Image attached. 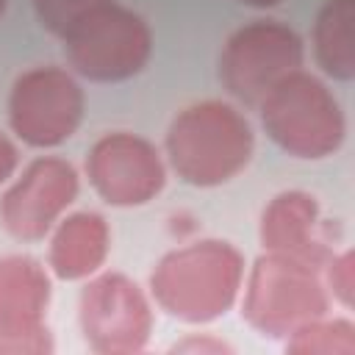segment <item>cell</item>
<instances>
[{"label": "cell", "instance_id": "obj_1", "mask_svg": "<svg viewBox=\"0 0 355 355\" xmlns=\"http://www.w3.org/2000/svg\"><path fill=\"white\" fill-rule=\"evenodd\" d=\"M241 280L244 255L230 241L202 239L166 252L155 263L150 294L169 316L189 324H205L233 308Z\"/></svg>", "mask_w": 355, "mask_h": 355}, {"label": "cell", "instance_id": "obj_2", "mask_svg": "<svg viewBox=\"0 0 355 355\" xmlns=\"http://www.w3.org/2000/svg\"><path fill=\"white\" fill-rule=\"evenodd\" d=\"M164 144L169 166L183 183L214 189L233 180L250 164L255 133L236 105L202 100L175 114Z\"/></svg>", "mask_w": 355, "mask_h": 355}, {"label": "cell", "instance_id": "obj_3", "mask_svg": "<svg viewBox=\"0 0 355 355\" xmlns=\"http://www.w3.org/2000/svg\"><path fill=\"white\" fill-rule=\"evenodd\" d=\"M330 308V291L322 277V266L286 252H263L255 258L247 286L241 316L266 336L286 338L300 324L324 316Z\"/></svg>", "mask_w": 355, "mask_h": 355}, {"label": "cell", "instance_id": "obj_4", "mask_svg": "<svg viewBox=\"0 0 355 355\" xmlns=\"http://www.w3.org/2000/svg\"><path fill=\"white\" fill-rule=\"evenodd\" d=\"M258 108L269 139L294 158L319 161L344 144L347 119L336 94L305 69L277 80Z\"/></svg>", "mask_w": 355, "mask_h": 355}, {"label": "cell", "instance_id": "obj_5", "mask_svg": "<svg viewBox=\"0 0 355 355\" xmlns=\"http://www.w3.org/2000/svg\"><path fill=\"white\" fill-rule=\"evenodd\" d=\"M69 67L94 83H119L139 75L153 55V31L141 14L105 3L64 36Z\"/></svg>", "mask_w": 355, "mask_h": 355}, {"label": "cell", "instance_id": "obj_6", "mask_svg": "<svg viewBox=\"0 0 355 355\" xmlns=\"http://www.w3.org/2000/svg\"><path fill=\"white\" fill-rule=\"evenodd\" d=\"M305 44L294 28L277 19H255L225 42L219 53V80L244 105H258L286 75L302 69Z\"/></svg>", "mask_w": 355, "mask_h": 355}, {"label": "cell", "instance_id": "obj_7", "mask_svg": "<svg viewBox=\"0 0 355 355\" xmlns=\"http://www.w3.org/2000/svg\"><path fill=\"white\" fill-rule=\"evenodd\" d=\"M86 97L72 72L61 67L25 69L8 94V125L28 147H58L83 122Z\"/></svg>", "mask_w": 355, "mask_h": 355}, {"label": "cell", "instance_id": "obj_8", "mask_svg": "<svg viewBox=\"0 0 355 355\" xmlns=\"http://www.w3.org/2000/svg\"><path fill=\"white\" fill-rule=\"evenodd\" d=\"M83 341L97 355L141 352L153 333V308L147 294L122 272L92 277L78 300Z\"/></svg>", "mask_w": 355, "mask_h": 355}, {"label": "cell", "instance_id": "obj_9", "mask_svg": "<svg viewBox=\"0 0 355 355\" xmlns=\"http://www.w3.org/2000/svg\"><path fill=\"white\" fill-rule=\"evenodd\" d=\"M92 189L116 208H136L155 200L166 183V166L153 141L114 130L100 136L86 155Z\"/></svg>", "mask_w": 355, "mask_h": 355}, {"label": "cell", "instance_id": "obj_10", "mask_svg": "<svg viewBox=\"0 0 355 355\" xmlns=\"http://www.w3.org/2000/svg\"><path fill=\"white\" fill-rule=\"evenodd\" d=\"M78 197V172L58 155L33 158L0 197V225L17 241H42Z\"/></svg>", "mask_w": 355, "mask_h": 355}, {"label": "cell", "instance_id": "obj_11", "mask_svg": "<svg viewBox=\"0 0 355 355\" xmlns=\"http://www.w3.org/2000/svg\"><path fill=\"white\" fill-rule=\"evenodd\" d=\"M258 236L263 250L297 255L316 266H324L327 255L333 252L324 236L316 197L300 189L280 191L269 200V205L261 214Z\"/></svg>", "mask_w": 355, "mask_h": 355}, {"label": "cell", "instance_id": "obj_12", "mask_svg": "<svg viewBox=\"0 0 355 355\" xmlns=\"http://www.w3.org/2000/svg\"><path fill=\"white\" fill-rule=\"evenodd\" d=\"M111 250V230L103 214L78 211L58 219L50 236L47 266L61 280H86L100 272Z\"/></svg>", "mask_w": 355, "mask_h": 355}, {"label": "cell", "instance_id": "obj_13", "mask_svg": "<svg viewBox=\"0 0 355 355\" xmlns=\"http://www.w3.org/2000/svg\"><path fill=\"white\" fill-rule=\"evenodd\" d=\"M313 55L327 78H355V0H324L313 22Z\"/></svg>", "mask_w": 355, "mask_h": 355}, {"label": "cell", "instance_id": "obj_14", "mask_svg": "<svg viewBox=\"0 0 355 355\" xmlns=\"http://www.w3.org/2000/svg\"><path fill=\"white\" fill-rule=\"evenodd\" d=\"M50 275L31 255L0 258V313L44 319L50 305Z\"/></svg>", "mask_w": 355, "mask_h": 355}, {"label": "cell", "instance_id": "obj_15", "mask_svg": "<svg viewBox=\"0 0 355 355\" xmlns=\"http://www.w3.org/2000/svg\"><path fill=\"white\" fill-rule=\"evenodd\" d=\"M291 355H355V324L349 319H311L286 338Z\"/></svg>", "mask_w": 355, "mask_h": 355}, {"label": "cell", "instance_id": "obj_16", "mask_svg": "<svg viewBox=\"0 0 355 355\" xmlns=\"http://www.w3.org/2000/svg\"><path fill=\"white\" fill-rule=\"evenodd\" d=\"M53 333L39 316L0 313V355H50Z\"/></svg>", "mask_w": 355, "mask_h": 355}, {"label": "cell", "instance_id": "obj_17", "mask_svg": "<svg viewBox=\"0 0 355 355\" xmlns=\"http://www.w3.org/2000/svg\"><path fill=\"white\" fill-rule=\"evenodd\" d=\"M105 3H114V0H33V11L42 28L61 39L72 25H78L86 14H92Z\"/></svg>", "mask_w": 355, "mask_h": 355}, {"label": "cell", "instance_id": "obj_18", "mask_svg": "<svg viewBox=\"0 0 355 355\" xmlns=\"http://www.w3.org/2000/svg\"><path fill=\"white\" fill-rule=\"evenodd\" d=\"M322 277H324L330 297L336 302H341L344 308H352V302H355V255H352V250L330 252L322 266Z\"/></svg>", "mask_w": 355, "mask_h": 355}, {"label": "cell", "instance_id": "obj_19", "mask_svg": "<svg viewBox=\"0 0 355 355\" xmlns=\"http://www.w3.org/2000/svg\"><path fill=\"white\" fill-rule=\"evenodd\" d=\"M172 352H205V355H222L233 352V347L216 336H189L178 344H172Z\"/></svg>", "mask_w": 355, "mask_h": 355}, {"label": "cell", "instance_id": "obj_20", "mask_svg": "<svg viewBox=\"0 0 355 355\" xmlns=\"http://www.w3.org/2000/svg\"><path fill=\"white\" fill-rule=\"evenodd\" d=\"M17 164H19V153H17V144L0 130V183H6L11 175H14V169H17Z\"/></svg>", "mask_w": 355, "mask_h": 355}, {"label": "cell", "instance_id": "obj_21", "mask_svg": "<svg viewBox=\"0 0 355 355\" xmlns=\"http://www.w3.org/2000/svg\"><path fill=\"white\" fill-rule=\"evenodd\" d=\"M239 3H244V6H250V8H272V6H277V3H283V0H239Z\"/></svg>", "mask_w": 355, "mask_h": 355}, {"label": "cell", "instance_id": "obj_22", "mask_svg": "<svg viewBox=\"0 0 355 355\" xmlns=\"http://www.w3.org/2000/svg\"><path fill=\"white\" fill-rule=\"evenodd\" d=\"M3 11H6V0H0V17H3Z\"/></svg>", "mask_w": 355, "mask_h": 355}]
</instances>
